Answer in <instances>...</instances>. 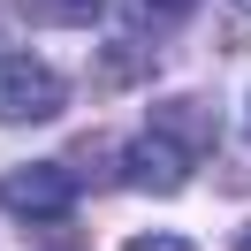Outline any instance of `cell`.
<instances>
[{
	"label": "cell",
	"instance_id": "obj_8",
	"mask_svg": "<svg viewBox=\"0 0 251 251\" xmlns=\"http://www.w3.org/2000/svg\"><path fill=\"white\" fill-rule=\"evenodd\" d=\"M129 76H137V53L114 46V53H107V84H129Z\"/></svg>",
	"mask_w": 251,
	"mask_h": 251
},
{
	"label": "cell",
	"instance_id": "obj_9",
	"mask_svg": "<svg viewBox=\"0 0 251 251\" xmlns=\"http://www.w3.org/2000/svg\"><path fill=\"white\" fill-rule=\"evenodd\" d=\"M236 251H251V228H244V236H236Z\"/></svg>",
	"mask_w": 251,
	"mask_h": 251
},
{
	"label": "cell",
	"instance_id": "obj_1",
	"mask_svg": "<svg viewBox=\"0 0 251 251\" xmlns=\"http://www.w3.org/2000/svg\"><path fill=\"white\" fill-rule=\"evenodd\" d=\"M213 137H221V122H213L205 99H168V107H152V122L129 137L122 183H129V190H160V198H168V190H183L190 168L213 152Z\"/></svg>",
	"mask_w": 251,
	"mask_h": 251
},
{
	"label": "cell",
	"instance_id": "obj_3",
	"mask_svg": "<svg viewBox=\"0 0 251 251\" xmlns=\"http://www.w3.org/2000/svg\"><path fill=\"white\" fill-rule=\"evenodd\" d=\"M0 205L16 221H69L76 213V183H69V168H53V160H38V168H8L0 175Z\"/></svg>",
	"mask_w": 251,
	"mask_h": 251
},
{
	"label": "cell",
	"instance_id": "obj_5",
	"mask_svg": "<svg viewBox=\"0 0 251 251\" xmlns=\"http://www.w3.org/2000/svg\"><path fill=\"white\" fill-rule=\"evenodd\" d=\"M137 8V23H175V16H190L198 0H129Z\"/></svg>",
	"mask_w": 251,
	"mask_h": 251
},
{
	"label": "cell",
	"instance_id": "obj_6",
	"mask_svg": "<svg viewBox=\"0 0 251 251\" xmlns=\"http://www.w3.org/2000/svg\"><path fill=\"white\" fill-rule=\"evenodd\" d=\"M221 46H228V53L251 46V8H228V16H221Z\"/></svg>",
	"mask_w": 251,
	"mask_h": 251
},
{
	"label": "cell",
	"instance_id": "obj_2",
	"mask_svg": "<svg viewBox=\"0 0 251 251\" xmlns=\"http://www.w3.org/2000/svg\"><path fill=\"white\" fill-rule=\"evenodd\" d=\"M61 99H69V84L53 76V61L0 46V122H53Z\"/></svg>",
	"mask_w": 251,
	"mask_h": 251
},
{
	"label": "cell",
	"instance_id": "obj_7",
	"mask_svg": "<svg viewBox=\"0 0 251 251\" xmlns=\"http://www.w3.org/2000/svg\"><path fill=\"white\" fill-rule=\"evenodd\" d=\"M122 251H198V244H190V236H129Z\"/></svg>",
	"mask_w": 251,
	"mask_h": 251
},
{
	"label": "cell",
	"instance_id": "obj_4",
	"mask_svg": "<svg viewBox=\"0 0 251 251\" xmlns=\"http://www.w3.org/2000/svg\"><path fill=\"white\" fill-rule=\"evenodd\" d=\"M31 23H53V31H92L107 16V0H16Z\"/></svg>",
	"mask_w": 251,
	"mask_h": 251
}]
</instances>
